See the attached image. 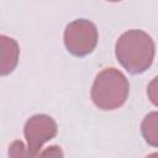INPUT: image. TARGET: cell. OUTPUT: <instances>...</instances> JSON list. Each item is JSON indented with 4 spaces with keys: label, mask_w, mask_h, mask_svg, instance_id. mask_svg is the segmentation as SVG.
Returning <instances> with one entry per match:
<instances>
[{
    "label": "cell",
    "mask_w": 158,
    "mask_h": 158,
    "mask_svg": "<svg viewBox=\"0 0 158 158\" xmlns=\"http://www.w3.org/2000/svg\"><path fill=\"white\" fill-rule=\"evenodd\" d=\"M99 40L96 26L85 19H78L69 22L64 30V44L69 53L77 57H84L91 53Z\"/></svg>",
    "instance_id": "obj_3"
},
{
    "label": "cell",
    "mask_w": 158,
    "mask_h": 158,
    "mask_svg": "<svg viewBox=\"0 0 158 158\" xmlns=\"http://www.w3.org/2000/svg\"><path fill=\"white\" fill-rule=\"evenodd\" d=\"M147 95H148L149 100L156 106H158V75L154 77L151 80V83L148 84V86H147Z\"/></svg>",
    "instance_id": "obj_9"
},
{
    "label": "cell",
    "mask_w": 158,
    "mask_h": 158,
    "mask_svg": "<svg viewBox=\"0 0 158 158\" xmlns=\"http://www.w3.org/2000/svg\"><path fill=\"white\" fill-rule=\"evenodd\" d=\"M154 42L142 30H128L122 33L115 44V54L120 64L131 74L146 72L154 58Z\"/></svg>",
    "instance_id": "obj_1"
},
{
    "label": "cell",
    "mask_w": 158,
    "mask_h": 158,
    "mask_svg": "<svg viewBox=\"0 0 158 158\" xmlns=\"http://www.w3.org/2000/svg\"><path fill=\"white\" fill-rule=\"evenodd\" d=\"M9 158H31L26 151L25 143L21 141H14L9 146Z\"/></svg>",
    "instance_id": "obj_7"
},
{
    "label": "cell",
    "mask_w": 158,
    "mask_h": 158,
    "mask_svg": "<svg viewBox=\"0 0 158 158\" xmlns=\"http://www.w3.org/2000/svg\"><path fill=\"white\" fill-rule=\"evenodd\" d=\"M20 48L17 42L5 35L0 36V74H10L19 62Z\"/></svg>",
    "instance_id": "obj_5"
},
{
    "label": "cell",
    "mask_w": 158,
    "mask_h": 158,
    "mask_svg": "<svg viewBox=\"0 0 158 158\" xmlns=\"http://www.w3.org/2000/svg\"><path fill=\"white\" fill-rule=\"evenodd\" d=\"M36 158H64V156L59 146H51L42 149Z\"/></svg>",
    "instance_id": "obj_8"
},
{
    "label": "cell",
    "mask_w": 158,
    "mask_h": 158,
    "mask_svg": "<svg viewBox=\"0 0 158 158\" xmlns=\"http://www.w3.org/2000/svg\"><path fill=\"white\" fill-rule=\"evenodd\" d=\"M58 127L56 121L44 114L31 116L23 127L26 138V151L31 158H36L41 152L43 144L57 135Z\"/></svg>",
    "instance_id": "obj_4"
},
{
    "label": "cell",
    "mask_w": 158,
    "mask_h": 158,
    "mask_svg": "<svg viewBox=\"0 0 158 158\" xmlns=\"http://www.w3.org/2000/svg\"><path fill=\"white\" fill-rule=\"evenodd\" d=\"M130 91L126 75L116 68H105L91 86V100L101 110H115L125 104Z\"/></svg>",
    "instance_id": "obj_2"
},
{
    "label": "cell",
    "mask_w": 158,
    "mask_h": 158,
    "mask_svg": "<svg viewBox=\"0 0 158 158\" xmlns=\"http://www.w3.org/2000/svg\"><path fill=\"white\" fill-rule=\"evenodd\" d=\"M141 132L144 141L153 147H158V111L149 112L141 123Z\"/></svg>",
    "instance_id": "obj_6"
},
{
    "label": "cell",
    "mask_w": 158,
    "mask_h": 158,
    "mask_svg": "<svg viewBox=\"0 0 158 158\" xmlns=\"http://www.w3.org/2000/svg\"><path fill=\"white\" fill-rule=\"evenodd\" d=\"M147 158H158V152H156V153H152V154H149Z\"/></svg>",
    "instance_id": "obj_10"
}]
</instances>
